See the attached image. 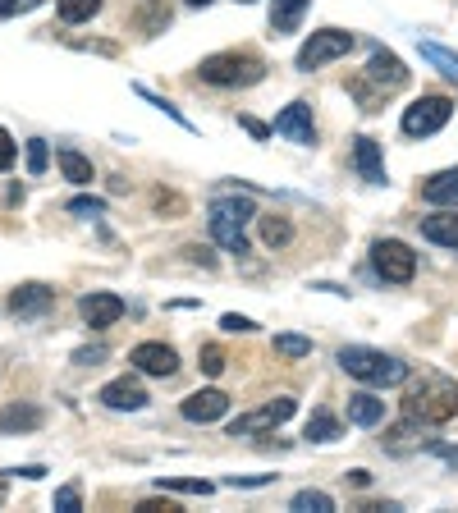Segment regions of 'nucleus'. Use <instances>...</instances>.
<instances>
[{"instance_id":"1","label":"nucleus","mask_w":458,"mask_h":513,"mask_svg":"<svg viewBox=\"0 0 458 513\" xmlns=\"http://www.w3.org/2000/svg\"><path fill=\"white\" fill-rule=\"evenodd\" d=\"M404 413L422 426H445L458 417V381L440 372H422L408 381L404 394Z\"/></svg>"},{"instance_id":"2","label":"nucleus","mask_w":458,"mask_h":513,"mask_svg":"<svg viewBox=\"0 0 458 513\" xmlns=\"http://www.w3.org/2000/svg\"><path fill=\"white\" fill-rule=\"evenodd\" d=\"M197 74L211 88H252V83L266 78V60L252 51H220V55H207Z\"/></svg>"},{"instance_id":"3","label":"nucleus","mask_w":458,"mask_h":513,"mask_svg":"<svg viewBox=\"0 0 458 513\" xmlns=\"http://www.w3.org/2000/svg\"><path fill=\"white\" fill-rule=\"evenodd\" d=\"M339 367H344L349 376H358V381H367V385H404L408 381L404 362L390 358V353H381V349H367V344L339 349Z\"/></svg>"},{"instance_id":"4","label":"nucleus","mask_w":458,"mask_h":513,"mask_svg":"<svg viewBox=\"0 0 458 513\" xmlns=\"http://www.w3.org/2000/svg\"><path fill=\"white\" fill-rule=\"evenodd\" d=\"M252 216H257L252 202H229V197H216V202H211V216H207V230L225 252H248V234H243V225H248Z\"/></svg>"},{"instance_id":"5","label":"nucleus","mask_w":458,"mask_h":513,"mask_svg":"<svg viewBox=\"0 0 458 513\" xmlns=\"http://www.w3.org/2000/svg\"><path fill=\"white\" fill-rule=\"evenodd\" d=\"M449 115H454V101L440 97V92H431V97H417L413 106L404 110L399 129H404L408 138H431V133H440L449 124Z\"/></svg>"},{"instance_id":"6","label":"nucleus","mask_w":458,"mask_h":513,"mask_svg":"<svg viewBox=\"0 0 458 513\" xmlns=\"http://www.w3.org/2000/svg\"><path fill=\"white\" fill-rule=\"evenodd\" d=\"M371 266L385 284H408L417 275V252L399 239H376L371 243Z\"/></svg>"},{"instance_id":"7","label":"nucleus","mask_w":458,"mask_h":513,"mask_svg":"<svg viewBox=\"0 0 458 513\" xmlns=\"http://www.w3.org/2000/svg\"><path fill=\"white\" fill-rule=\"evenodd\" d=\"M349 51H353V33H344V28H321V33H312L298 46V69L312 74V69L330 65V60H339V55H349Z\"/></svg>"},{"instance_id":"8","label":"nucleus","mask_w":458,"mask_h":513,"mask_svg":"<svg viewBox=\"0 0 458 513\" xmlns=\"http://www.w3.org/2000/svg\"><path fill=\"white\" fill-rule=\"evenodd\" d=\"M294 399L289 394H280V399H271V404H262L257 413H243L229 422V436H257V431H275L280 422H289L294 417Z\"/></svg>"},{"instance_id":"9","label":"nucleus","mask_w":458,"mask_h":513,"mask_svg":"<svg viewBox=\"0 0 458 513\" xmlns=\"http://www.w3.org/2000/svg\"><path fill=\"white\" fill-rule=\"evenodd\" d=\"M362 78H367V83H371L376 92H385V97H390V92H399V88H408V69H404V60H399L394 51H385V46H376V51H371L367 69H362Z\"/></svg>"},{"instance_id":"10","label":"nucleus","mask_w":458,"mask_h":513,"mask_svg":"<svg viewBox=\"0 0 458 513\" xmlns=\"http://www.w3.org/2000/svg\"><path fill=\"white\" fill-rule=\"evenodd\" d=\"M271 133H280V138L298 142V147H312L317 142V124H312V106L307 101H289V106L275 115Z\"/></svg>"},{"instance_id":"11","label":"nucleus","mask_w":458,"mask_h":513,"mask_svg":"<svg viewBox=\"0 0 458 513\" xmlns=\"http://www.w3.org/2000/svg\"><path fill=\"white\" fill-rule=\"evenodd\" d=\"M78 317L88 321L92 330H106V326H115V321L124 317V298L120 294H106V289L83 294V298H78Z\"/></svg>"},{"instance_id":"12","label":"nucleus","mask_w":458,"mask_h":513,"mask_svg":"<svg viewBox=\"0 0 458 513\" xmlns=\"http://www.w3.org/2000/svg\"><path fill=\"white\" fill-rule=\"evenodd\" d=\"M97 399L110 408V413H142V408H147V390H142L133 376H120V381L101 385Z\"/></svg>"},{"instance_id":"13","label":"nucleus","mask_w":458,"mask_h":513,"mask_svg":"<svg viewBox=\"0 0 458 513\" xmlns=\"http://www.w3.org/2000/svg\"><path fill=\"white\" fill-rule=\"evenodd\" d=\"M129 362L142 376H175L179 372V353L170 349V344H138V349L129 353Z\"/></svg>"},{"instance_id":"14","label":"nucleus","mask_w":458,"mask_h":513,"mask_svg":"<svg viewBox=\"0 0 458 513\" xmlns=\"http://www.w3.org/2000/svg\"><path fill=\"white\" fill-rule=\"evenodd\" d=\"M179 413L188 417V422H220V417L229 413V394L225 390H197V394H188L184 399V408Z\"/></svg>"},{"instance_id":"15","label":"nucleus","mask_w":458,"mask_h":513,"mask_svg":"<svg viewBox=\"0 0 458 513\" xmlns=\"http://www.w3.org/2000/svg\"><path fill=\"white\" fill-rule=\"evenodd\" d=\"M353 165H358V175L367 179V184H390V179H385V161H381V142L376 138H367V133H362V138H353Z\"/></svg>"},{"instance_id":"16","label":"nucleus","mask_w":458,"mask_h":513,"mask_svg":"<svg viewBox=\"0 0 458 513\" xmlns=\"http://www.w3.org/2000/svg\"><path fill=\"white\" fill-rule=\"evenodd\" d=\"M51 303H55V289H46V284H19V289L10 294L14 317H42Z\"/></svg>"},{"instance_id":"17","label":"nucleus","mask_w":458,"mask_h":513,"mask_svg":"<svg viewBox=\"0 0 458 513\" xmlns=\"http://www.w3.org/2000/svg\"><path fill=\"white\" fill-rule=\"evenodd\" d=\"M422 197L431 207H458V170H440L422 184Z\"/></svg>"},{"instance_id":"18","label":"nucleus","mask_w":458,"mask_h":513,"mask_svg":"<svg viewBox=\"0 0 458 513\" xmlns=\"http://www.w3.org/2000/svg\"><path fill=\"white\" fill-rule=\"evenodd\" d=\"M422 422H413V417H404V422L390 426V436H385V449L390 454H413V449H422Z\"/></svg>"},{"instance_id":"19","label":"nucleus","mask_w":458,"mask_h":513,"mask_svg":"<svg viewBox=\"0 0 458 513\" xmlns=\"http://www.w3.org/2000/svg\"><path fill=\"white\" fill-rule=\"evenodd\" d=\"M422 239L440 243V248H458V207L445 216H426L422 220Z\"/></svg>"},{"instance_id":"20","label":"nucleus","mask_w":458,"mask_h":513,"mask_svg":"<svg viewBox=\"0 0 458 513\" xmlns=\"http://www.w3.org/2000/svg\"><path fill=\"white\" fill-rule=\"evenodd\" d=\"M42 422H46V413L37 404H14L0 413V431H5V436H14V431H37Z\"/></svg>"},{"instance_id":"21","label":"nucleus","mask_w":458,"mask_h":513,"mask_svg":"<svg viewBox=\"0 0 458 513\" xmlns=\"http://www.w3.org/2000/svg\"><path fill=\"white\" fill-rule=\"evenodd\" d=\"M55 161H60V175H65L69 184H92V179H97L92 161L83 152H74V147H60V152H55Z\"/></svg>"},{"instance_id":"22","label":"nucleus","mask_w":458,"mask_h":513,"mask_svg":"<svg viewBox=\"0 0 458 513\" xmlns=\"http://www.w3.org/2000/svg\"><path fill=\"white\" fill-rule=\"evenodd\" d=\"M303 14H307V0H271V28H275V37L294 33L298 23H303Z\"/></svg>"},{"instance_id":"23","label":"nucleus","mask_w":458,"mask_h":513,"mask_svg":"<svg viewBox=\"0 0 458 513\" xmlns=\"http://www.w3.org/2000/svg\"><path fill=\"white\" fill-rule=\"evenodd\" d=\"M349 422L353 426L385 422V399H376V394H353V399H349Z\"/></svg>"},{"instance_id":"24","label":"nucleus","mask_w":458,"mask_h":513,"mask_svg":"<svg viewBox=\"0 0 458 513\" xmlns=\"http://www.w3.org/2000/svg\"><path fill=\"white\" fill-rule=\"evenodd\" d=\"M417 51H422L426 65H436L440 74L449 78V83H458V55L449 51V46H440V42H417Z\"/></svg>"},{"instance_id":"25","label":"nucleus","mask_w":458,"mask_h":513,"mask_svg":"<svg viewBox=\"0 0 458 513\" xmlns=\"http://www.w3.org/2000/svg\"><path fill=\"white\" fill-rule=\"evenodd\" d=\"M307 440H317V445H330V440H339V417L326 413V408H317V413L307 417Z\"/></svg>"},{"instance_id":"26","label":"nucleus","mask_w":458,"mask_h":513,"mask_svg":"<svg viewBox=\"0 0 458 513\" xmlns=\"http://www.w3.org/2000/svg\"><path fill=\"white\" fill-rule=\"evenodd\" d=\"M262 239H266V248H284V243L294 239L289 216H262Z\"/></svg>"},{"instance_id":"27","label":"nucleus","mask_w":458,"mask_h":513,"mask_svg":"<svg viewBox=\"0 0 458 513\" xmlns=\"http://www.w3.org/2000/svg\"><path fill=\"white\" fill-rule=\"evenodd\" d=\"M289 509L294 513H335V500H330L326 491H298Z\"/></svg>"},{"instance_id":"28","label":"nucleus","mask_w":458,"mask_h":513,"mask_svg":"<svg viewBox=\"0 0 458 513\" xmlns=\"http://www.w3.org/2000/svg\"><path fill=\"white\" fill-rule=\"evenodd\" d=\"M101 10V0H60V19L65 23H83Z\"/></svg>"},{"instance_id":"29","label":"nucleus","mask_w":458,"mask_h":513,"mask_svg":"<svg viewBox=\"0 0 458 513\" xmlns=\"http://www.w3.org/2000/svg\"><path fill=\"white\" fill-rule=\"evenodd\" d=\"M133 92H138L142 101H152V106L161 110V115H170V120H175L179 129H193V120H188V115H184V110H179V106H170V101H165V97H156V92H147V88H142V83H138V88H133Z\"/></svg>"},{"instance_id":"30","label":"nucleus","mask_w":458,"mask_h":513,"mask_svg":"<svg viewBox=\"0 0 458 513\" xmlns=\"http://www.w3.org/2000/svg\"><path fill=\"white\" fill-rule=\"evenodd\" d=\"M156 491H175V495H211L216 486H211V481H184V477H170V481H156Z\"/></svg>"},{"instance_id":"31","label":"nucleus","mask_w":458,"mask_h":513,"mask_svg":"<svg viewBox=\"0 0 458 513\" xmlns=\"http://www.w3.org/2000/svg\"><path fill=\"white\" fill-rule=\"evenodd\" d=\"M275 353H280V358H307V353H312V339H303V335H275Z\"/></svg>"},{"instance_id":"32","label":"nucleus","mask_w":458,"mask_h":513,"mask_svg":"<svg viewBox=\"0 0 458 513\" xmlns=\"http://www.w3.org/2000/svg\"><path fill=\"white\" fill-rule=\"evenodd\" d=\"M349 92L362 101V110H381V101H385V92H376L362 74H358V78H349Z\"/></svg>"},{"instance_id":"33","label":"nucleus","mask_w":458,"mask_h":513,"mask_svg":"<svg viewBox=\"0 0 458 513\" xmlns=\"http://www.w3.org/2000/svg\"><path fill=\"white\" fill-rule=\"evenodd\" d=\"M55 509H60V513H78V509H83V491H78V481H69V486H60V491H55Z\"/></svg>"},{"instance_id":"34","label":"nucleus","mask_w":458,"mask_h":513,"mask_svg":"<svg viewBox=\"0 0 458 513\" xmlns=\"http://www.w3.org/2000/svg\"><path fill=\"white\" fill-rule=\"evenodd\" d=\"M225 349H220V344H202V372H207V376H220V372H225Z\"/></svg>"},{"instance_id":"35","label":"nucleus","mask_w":458,"mask_h":513,"mask_svg":"<svg viewBox=\"0 0 458 513\" xmlns=\"http://www.w3.org/2000/svg\"><path fill=\"white\" fill-rule=\"evenodd\" d=\"M46 165H51V147H46L42 138H33V142H28V170H33V175H42Z\"/></svg>"},{"instance_id":"36","label":"nucleus","mask_w":458,"mask_h":513,"mask_svg":"<svg viewBox=\"0 0 458 513\" xmlns=\"http://www.w3.org/2000/svg\"><path fill=\"white\" fill-rule=\"evenodd\" d=\"M220 330H229V335H248V330H257V321L239 317V312H225V317H220Z\"/></svg>"},{"instance_id":"37","label":"nucleus","mask_w":458,"mask_h":513,"mask_svg":"<svg viewBox=\"0 0 458 513\" xmlns=\"http://www.w3.org/2000/svg\"><path fill=\"white\" fill-rule=\"evenodd\" d=\"M69 211H74V216H101V211H106V202H101V197H74V202H69Z\"/></svg>"},{"instance_id":"38","label":"nucleus","mask_w":458,"mask_h":513,"mask_svg":"<svg viewBox=\"0 0 458 513\" xmlns=\"http://www.w3.org/2000/svg\"><path fill=\"white\" fill-rule=\"evenodd\" d=\"M106 358H110L106 344H92V349H78V353H74L78 367H97V362H106Z\"/></svg>"},{"instance_id":"39","label":"nucleus","mask_w":458,"mask_h":513,"mask_svg":"<svg viewBox=\"0 0 458 513\" xmlns=\"http://www.w3.org/2000/svg\"><path fill=\"white\" fill-rule=\"evenodd\" d=\"M37 5H46V0H0V19H14V14H28V10H37Z\"/></svg>"},{"instance_id":"40","label":"nucleus","mask_w":458,"mask_h":513,"mask_svg":"<svg viewBox=\"0 0 458 513\" xmlns=\"http://www.w3.org/2000/svg\"><path fill=\"white\" fill-rule=\"evenodd\" d=\"M14 156H19V147H14V138L5 129H0V170H10Z\"/></svg>"},{"instance_id":"41","label":"nucleus","mask_w":458,"mask_h":513,"mask_svg":"<svg viewBox=\"0 0 458 513\" xmlns=\"http://www.w3.org/2000/svg\"><path fill=\"white\" fill-rule=\"evenodd\" d=\"M239 124H243V129H248V133H252V138H257V142H266V138H271V124L252 120V115H239Z\"/></svg>"},{"instance_id":"42","label":"nucleus","mask_w":458,"mask_h":513,"mask_svg":"<svg viewBox=\"0 0 458 513\" xmlns=\"http://www.w3.org/2000/svg\"><path fill=\"white\" fill-rule=\"evenodd\" d=\"M426 454H436V459H445V463H454L458 468V449L454 445H440V440H431V445H422Z\"/></svg>"},{"instance_id":"43","label":"nucleus","mask_w":458,"mask_h":513,"mask_svg":"<svg viewBox=\"0 0 458 513\" xmlns=\"http://www.w3.org/2000/svg\"><path fill=\"white\" fill-rule=\"evenodd\" d=\"M156 211H175V216H179V211H184V197H175V193H156ZM175 216H170V220H175Z\"/></svg>"},{"instance_id":"44","label":"nucleus","mask_w":458,"mask_h":513,"mask_svg":"<svg viewBox=\"0 0 458 513\" xmlns=\"http://www.w3.org/2000/svg\"><path fill=\"white\" fill-rule=\"evenodd\" d=\"M133 513H179V504H170V500H165V504L161 500H142Z\"/></svg>"},{"instance_id":"45","label":"nucleus","mask_w":458,"mask_h":513,"mask_svg":"<svg viewBox=\"0 0 458 513\" xmlns=\"http://www.w3.org/2000/svg\"><path fill=\"white\" fill-rule=\"evenodd\" d=\"M78 51H97V55H120V46L115 42H74Z\"/></svg>"},{"instance_id":"46","label":"nucleus","mask_w":458,"mask_h":513,"mask_svg":"<svg viewBox=\"0 0 458 513\" xmlns=\"http://www.w3.org/2000/svg\"><path fill=\"white\" fill-rule=\"evenodd\" d=\"M184 252H188V257H193V262H202V266H216V257H211L207 248H184Z\"/></svg>"},{"instance_id":"47","label":"nucleus","mask_w":458,"mask_h":513,"mask_svg":"<svg viewBox=\"0 0 458 513\" xmlns=\"http://www.w3.org/2000/svg\"><path fill=\"white\" fill-rule=\"evenodd\" d=\"M266 481H271V477H234L229 486H266Z\"/></svg>"},{"instance_id":"48","label":"nucleus","mask_w":458,"mask_h":513,"mask_svg":"<svg viewBox=\"0 0 458 513\" xmlns=\"http://www.w3.org/2000/svg\"><path fill=\"white\" fill-rule=\"evenodd\" d=\"M0 504H5V477H0Z\"/></svg>"},{"instance_id":"49","label":"nucleus","mask_w":458,"mask_h":513,"mask_svg":"<svg viewBox=\"0 0 458 513\" xmlns=\"http://www.w3.org/2000/svg\"><path fill=\"white\" fill-rule=\"evenodd\" d=\"M188 5H211V0H188Z\"/></svg>"},{"instance_id":"50","label":"nucleus","mask_w":458,"mask_h":513,"mask_svg":"<svg viewBox=\"0 0 458 513\" xmlns=\"http://www.w3.org/2000/svg\"><path fill=\"white\" fill-rule=\"evenodd\" d=\"M239 5H252V0H239Z\"/></svg>"}]
</instances>
